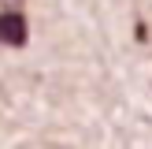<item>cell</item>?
I'll return each mask as SVG.
<instances>
[{
    "instance_id": "1",
    "label": "cell",
    "mask_w": 152,
    "mask_h": 149,
    "mask_svg": "<svg viewBox=\"0 0 152 149\" xmlns=\"http://www.w3.org/2000/svg\"><path fill=\"white\" fill-rule=\"evenodd\" d=\"M0 37H4V45H11V49H22L30 37V26H26V15L19 11V7H7L4 15H0Z\"/></svg>"
},
{
    "instance_id": "2",
    "label": "cell",
    "mask_w": 152,
    "mask_h": 149,
    "mask_svg": "<svg viewBox=\"0 0 152 149\" xmlns=\"http://www.w3.org/2000/svg\"><path fill=\"white\" fill-rule=\"evenodd\" d=\"M19 4H22V0H11V7H19Z\"/></svg>"
}]
</instances>
